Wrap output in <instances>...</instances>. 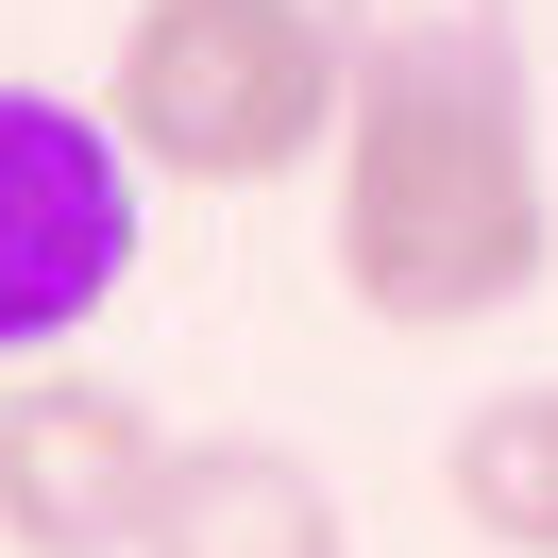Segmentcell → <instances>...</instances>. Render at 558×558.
<instances>
[{
  "instance_id": "cell-3",
  "label": "cell",
  "mask_w": 558,
  "mask_h": 558,
  "mask_svg": "<svg viewBox=\"0 0 558 558\" xmlns=\"http://www.w3.org/2000/svg\"><path fill=\"white\" fill-rule=\"evenodd\" d=\"M136 153L102 102H51V85H0V355L35 373L136 271Z\"/></svg>"
},
{
  "instance_id": "cell-1",
  "label": "cell",
  "mask_w": 558,
  "mask_h": 558,
  "mask_svg": "<svg viewBox=\"0 0 558 558\" xmlns=\"http://www.w3.org/2000/svg\"><path fill=\"white\" fill-rule=\"evenodd\" d=\"M322 254H339L355 322L389 339H474L558 271V170L524 69H389L355 85L339 153H322Z\"/></svg>"
},
{
  "instance_id": "cell-5",
  "label": "cell",
  "mask_w": 558,
  "mask_h": 558,
  "mask_svg": "<svg viewBox=\"0 0 558 558\" xmlns=\"http://www.w3.org/2000/svg\"><path fill=\"white\" fill-rule=\"evenodd\" d=\"M136 558H355V508L288 440H170V490H153Z\"/></svg>"
},
{
  "instance_id": "cell-6",
  "label": "cell",
  "mask_w": 558,
  "mask_h": 558,
  "mask_svg": "<svg viewBox=\"0 0 558 558\" xmlns=\"http://www.w3.org/2000/svg\"><path fill=\"white\" fill-rule=\"evenodd\" d=\"M440 508L474 524L490 558H558V373H542V389H490V407H457V440H440Z\"/></svg>"
},
{
  "instance_id": "cell-2",
  "label": "cell",
  "mask_w": 558,
  "mask_h": 558,
  "mask_svg": "<svg viewBox=\"0 0 558 558\" xmlns=\"http://www.w3.org/2000/svg\"><path fill=\"white\" fill-rule=\"evenodd\" d=\"M102 119L186 204L288 186L305 153H339V119H355L339 0H136L119 51H102Z\"/></svg>"
},
{
  "instance_id": "cell-7",
  "label": "cell",
  "mask_w": 558,
  "mask_h": 558,
  "mask_svg": "<svg viewBox=\"0 0 558 558\" xmlns=\"http://www.w3.org/2000/svg\"><path fill=\"white\" fill-rule=\"evenodd\" d=\"M355 85L389 69H524V0H339Z\"/></svg>"
},
{
  "instance_id": "cell-4",
  "label": "cell",
  "mask_w": 558,
  "mask_h": 558,
  "mask_svg": "<svg viewBox=\"0 0 558 558\" xmlns=\"http://www.w3.org/2000/svg\"><path fill=\"white\" fill-rule=\"evenodd\" d=\"M170 490V423L85 355H35L0 389V542L17 558H136Z\"/></svg>"
}]
</instances>
